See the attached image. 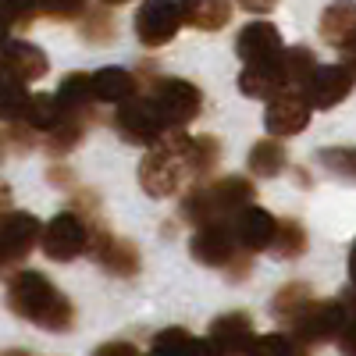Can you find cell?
<instances>
[{"mask_svg": "<svg viewBox=\"0 0 356 356\" xmlns=\"http://www.w3.org/2000/svg\"><path fill=\"white\" fill-rule=\"evenodd\" d=\"M8 307L15 317L36 324L43 332H68L75 324L72 300L40 271H18L8 282Z\"/></svg>", "mask_w": 356, "mask_h": 356, "instance_id": "obj_1", "label": "cell"}, {"mask_svg": "<svg viewBox=\"0 0 356 356\" xmlns=\"http://www.w3.org/2000/svg\"><path fill=\"white\" fill-rule=\"evenodd\" d=\"M257 189L250 178L243 175H225V178H214V182H200L193 186L186 196H182V218L186 225L193 228H203V225H214V221H232L239 211L253 203Z\"/></svg>", "mask_w": 356, "mask_h": 356, "instance_id": "obj_2", "label": "cell"}, {"mask_svg": "<svg viewBox=\"0 0 356 356\" xmlns=\"http://www.w3.org/2000/svg\"><path fill=\"white\" fill-rule=\"evenodd\" d=\"M189 146H193V136L186 129H171L150 154L143 157L139 164V186L146 196L154 200H168L182 189V182L189 178V168H186V157H189Z\"/></svg>", "mask_w": 356, "mask_h": 356, "instance_id": "obj_3", "label": "cell"}, {"mask_svg": "<svg viewBox=\"0 0 356 356\" xmlns=\"http://www.w3.org/2000/svg\"><path fill=\"white\" fill-rule=\"evenodd\" d=\"M114 129H118V136H122L125 143L146 146V150H154V146L171 132L150 97H132L125 104H118L114 107Z\"/></svg>", "mask_w": 356, "mask_h": 356, "instance_id": "obj_4", "label": "cell"}, {"mask_svg": "<svg viewBox=\"0 0 356 356\" xmlns=\"http://www.w3.org/2000/svg\"><path fill=\"white\" fill-rule=\"evenodd\" d=\"M89 239H93V228L89 221L79 214V211H61L54 214L43 228V239H40V250L43 257L57 260V264H68L82 253H89Z\"/></svg>", "mask_w": 356, "mask_h": 356, "instance_id": "obj_5", "label": "cell"}, {"mask_svg": "<svg viewBox=\"0 0 356 356\" xmlns=\"http://www.w3.org/2000/svg\"><path fill=\"white\" fill-rule=\"evenodd\" d=\"M150 100L157 104L168 129L193 125L200 118V111H203V93H200V86L189 82V79H154Z\"/></svg>", "mask_w": 356, "mask_h": 356, "instance_id": "obj_6", "label": "cell"}, {"mask_svg": "<svg viewBox=\"0 0 356 356\" xmlns=\"http://www.w3.org/2000/svg\"><path fill=\"white\" fill-rule=\"evenodd\" d=\"M346 321H349V310L342 307V300H314L300 317L292 321V339L300 346L339 342Z\"/></svg>", "mask_w": 356, "mask_h": 356, "instance_id": "obj_7", "label": "cell"}, {"mask_svg": "<svg viewBox=\"0 0 356 356\" xmlns=\"http://www.w3.org/2000/svg\"><path fill=\"white\" fill-rule=\"evenodd\" d=\"M182 0H143L136 18H132V29H136V40L143 47H168L178 29H182Z\"/></svg>", "mask_w": 356, "mask_h": 356, "instance_id": "obj_8", "label": "cell"}, {"mask_svg": "<svg viewBox=\"0 0 356 356\" xmlns=\"http://www.w3.org/2000/svg\"><path fill=\"white\" fill-rule=\"evenodd\" d=\"M43 239V228L36 221V214L29 211H11L0 218V271L22 264L29 253H33Z\"/></svg>", "mask_w": 356, "mask_h": 356, "instance_id": "obj_9", "label": "cell"}, {"mask_svg": "<svg viewBox=\"0 0 356 356\" xmlns=\"http://www.w3.org/2000/svg\"><path fill=\"white\" fill-rule=\"evenodd\" d=\"M310 114H314V107H310L303 89H285L275 100H267V111H264L267 136H275V139L300 136L310 125Z\"/></svg>", "mask_w": 356, "mask_h": 356, "instance_id": "obj_10", "label": "cell"}, {"mask_svg": "<svg viewBox=\"0 0 356 356\" xmlns=\"http://www.w3.org/2000/svg\"><path fill=\"white\" fill-rule=\"evenodd\" d=\"M189 253L196 264L203 267H232V260L239 257V243H235V232H232V221H214V225H203L193 232L189 239Z\"/></svg>", "mask_w": 356, "mask_h": 356, "instance_id": "obj_11", "label": "cell"}, {"mask_svg": "<svg viewBox=\"0 0 356 356\" xmlns=\"http://www.w3.org/2000/svg\"><path fill=\"white\" fill-rule=\"evenodd\" d=\"M89 253H93V260L104 267L107 275H114V278H136L139 267H143L139 250H136L129 239H118V235L107 232V228H93Z\"/></svg>", "mask_w": 356, "mask_h": 356, "instance_id": "obj_12", "label": "cell"}, {"mask_svg": "<svg viewBox=\"0 0 356 356\" xmlns=\"http://www.w3.org/2000/svg\"><path fill=\"white\" fill-rule=\"evenodd\" d=\"M232 232H235V243L246 253H260V250H271L275 243V232H278V218L264 207L250 203L246 211H239L232 218Z\"/></svg>", "mask_w": 356, "mask_h": 356, "instance_id": "obj_13", "label": "cell"}, {"mask_svg": "<svg viewBox=\"0 0 356 356\" xmlns=\"http://www.w3.org/2000/svg\"><path fill=\"white\" fill-rule=\"evenodd\" d=\"M207 339L218 346L221 356H250V346H253V339H257L253 317L243 314V310L221 314V317L211 321V332H207Z\"/></svg>", "mask_w": 356, "mask_h": 356, "instance_id": "obj_14", "label": "cell"}, {"mask_svg": "<svg viewBox=\"0 0 356 356\" xmlns=\"http://www.w3.org/2000/svg\"><path fill=\"white\" fill-rule=\"evenodd\" d=\"M353 82L356 79L346 72V65H321L314 72V79L307 82L303 93H307L314 111H332L353 93Z\"/></svg>", "mask_w": 356, "mask_h": 356, "instance_id": "obj_15", "label": "cell"}, {"mask_svg": "<svg viewBox=\"0 0 356 356\" xmlns=\"http://www.w3.org/2000/svg\"><path fill=\"white\" fill-rule=\"evenodd\" d=\"M57 104H61L65 118L68 122H93L97 118V86H93V75L86 72H72L61 79V86H57Z\"/></svg>", "mask_w": 356, "mask_h": 356, "instance_id": "obj_16", "label": "cell"}, {"mask_svg": "<svg viewBox=\"0 0 356 356\" xmlns=\"http://www.w3.org/2000/svg\"><path fill=\"white\" fill-rule=\"evenodd\" d=\"M0 72H4L8 79L15 82H36L50 72V61H47V54L36 47V43H29V40H11L4 50H0Z\"/></svg>", "mask_w": 356, "mask_h": 356, "instance_id": "obj_17", "label": "cell"}, {"mask_svg": "<svg viewBox=\"0 0 356 356\" xmlns=\"http://www.w3.org/2000/svg\"><path fill=\"white\" fill-rule=\"evenodd\" d=\"M289 47L282 43V33L271 22H250L243 25V33L235 36V54L243 57L246 65L253 61H278Z\"/></svg>", "mask_w": 356, "mask_h": 356, "instance_id": "obj_18", "label": "cell"}, {"mask_svg": "<svg viewBox=\"0 0 356 356\" xmlns=\"http://www.w3.org/2000/svg\"><path fill=\"white\" fill-rule=\"evenodd\" d=\"M285 89H289V82H285L282 57H278V61L243 65V72H239V93H246L253 100H275L278 93H285Z\"/></svg>", "mask_w": 356, "mask_h": 356, "instance_id": "obj_19", "label": "cell"}, {"mask_svg": "<svg viewBox=\"0 0 356 356\" xmlns=\"http://www.w3.org/2000/svg\"><path fill=\"white\" fill-rule=\"evenodd\" d=\"M321 40L339 50L356 43V0H335L321 11Z\"/></svg>", "mask_w": 356, "mask_h": 356, "instance_id": "obj_20", "label": "cell"}, {"mask_svg": "<svg viewBox=\"0 0 356 356\" xmlns=\"http://www.w3.org/2000/svg\"><path fill=\"white\" fill-rule=\"evenodd\" d=\"M182 22L200 33H221L232 22V0H182Z\"/></svg>", "mask_w": 356, "mask_h": 356, "instance_id": "obj_21", "label": "cell"}, {"mask_svg": "<svg viewBox=\"0 0 356 356\" xmlns=\"http://www.w3.org/2000/svg\"><path fill=\"white\" fill-rule=\"evenodd\" d=\"M93 86H97V100L100 104H125V100L136 97V86L139 82H136V75L129 68L111 65V68H100L93 75Z\"/></svg>", "mask_w": 356, "mask_h": 356, "instance_id": "obj_22", "label": "cell"}, {"mask_svg": "<svg viewBox=\"0 0 356 356\" xmlns=\"http://www.w3.org/2000/svg\"><path fill=\"white\" fill-rule=\"evenodd\" d=\"M289 164V154H285V143L275 139V136H267L260 143H253V150H250V171L257 178H278Z\"/></svg>", "mask_w": 356, "mask_h": 356, "instance_id": "obj_23", "label": "cell"}, {"mask_svg": "<svg viewBox=\"0 0 356 356\" xmlns=\"http://www.w3.org/2000/svg\"><path fill=\"white\" fill-rule=\"evenodd\" d=\"M221 161V143L214 136H193V146H189V157H186V168H189V178L200 186L203 178H211L214 168Z\"/></svg>", "mask_w": 356, "mask_h": 356, "instance_id": "obj_24", "label": "cell"}, {"mask_svg": "<svg viewBox=\"0 0 356 356\" xmlns=\"http://www.w3.org/2000/svg\"><path fill=\"white\" fill-rule=\"evenodd\" d=\"M61 122H65V111H61V104H57V93H33V104H29L25 125L33 129V132L50 136Z\"/></svg>", "mask_w": 356, "mask_h": 356, "instance_id": "obj_25", "label": "cell"}, {"mask_svg": "<svg viewBox=\"0 0 356 356\" xmlns=\"http://www.w3.org/2000/svg\"><path fill=\"white\" fill-rule=\"evenodd\" d=\"M29 104H33V93L25 89V82L8 79L4 86H0V122L4 125H25Z\"/></svg>", "mask_w": 356, "mask_h": 356, "instance_id": "obj_26", "label": "cell"}, {"mask_svg": "<svg viewBox=\"0 0 356 356\" xmlns=\"http://www.w3.org/2000/svg\"><path fill=\"white\" fill-rule=\"evenodd\" d=\"M282 68H285V82L289 89H307V82L314 79V72L321 68L310 47H289L282 54Z\"/></svg>", "mask_w": 356, "mask_h": 356, "instance_id": "obj_27", "label": "cell"}, {"mask_svg": "<svg viewBox=\"0 0 356 356\" xmlns=\"http://www.w3.org/2000/svg\"><path fill=\"white\" fill-rule=\"evenodd\" d=\"M271 253L278 260H296L307 253V228L292 218H278V232H275V243H271Z\"/></svg>", "mask_w": 356, "mask_h": 356, "instance_id": "obj_28", "label": "cell"}, {"mask_svg": "<svg viewBox=\"0 0 356 356\" xmlns=\"http://www.w3.org/2000/svg\"><path fill=\"white\" fill-rule=\"evenodd\" d=\"M314 303V296H310V285H303V282H289L285 289H278V296L271 300V310H275V317H282V321H296L307 307Z\"/></svg>", "mask_w": 356, "mask_h": 356, "instance_id": "obj_29", "label": "cell"}, {"mask_svg": "<svg viewBox=\"0 0 356 356\" xmlns=\"http://www.w3.org/2000/svg\"><path fill=\"white\" fill-rule=\"evenodd\" d=\"M82 136H86V122H65L57 125L50 136H43V146H47V154L50 157H68L75 146L82 143Z\"/></svg>", "mask_w": 356, "mask_h": 356, "instance_id": "obj_30", "label": "cell"}, {"mask_svg": "<svg viewBox=\"0 0 356 356\" xmlns=\"http://www.w3.org/2000/svg\"><path fill=\"white\" fill-rule=\"evenodd\" d=\"M317 161L335 178H346V182L356 186V146H328V150L317 154Z\"/></svg>", "mask_w": 356, "mask_h": 356, "instance_id": "obj_31", "label": "cell"}, {"mask_svg": "<svg viewBox=\"0 0 356 356\" xmlns=\"http://www.w3.org/2000/svg\"><path fill=\"white\" fill-rule=\"evenodd\" d=\"M193 339L196 335H189L186 328H164L157 339H154V356H189V349H193Z\"/></svg>", "mask_w": 356, "mask_h": 356, "instance_id": "obj_32", "label": "cell"}, {"mask_svg": "<svg viewBox=\"0 0 356 356\" xmlns=\"http://www.w3.org/2000/svg\"><path fill=\"white\" fill-rule=\"evenodd\" d=\"M0 15L15 29H29L40 18V0H0Z\"/></svg>", "mask_w": 356, "mask_h": 356, "instance_id": "obj_33", "label": "cell"}, {"mask_svg": "<svg viewBox=\"0 0 356 356\" xmlns=\"http://www.w3.org/2000/svg\"><path fill=\"white\" fill-rule=\"evenodd\" d=\"M250 356H296V339L285 332H271V335H257L250 346Z\"/></svg>", "mask_w": 356, "mask_h": 356, "instance_id": "obj_34", "label": "cell"}, {"mask_svg": "<svg viewBox=\"0 0 356 356\" xmlns=\"http://www.w3.org/2000/svg\"><path fill=\"white\" fill-rule=\"evenodd\" d=\"M40 15L54 22H79L86 15V0H40Z\"/></svg>", "mask_w": 356, "mask_h": 356, "instance_id": "obj_35", "label": "cell"}, {"mask_svg": "<svg viewBox=\"0 0 356 356\" xmlns=\"http://www.w3.org/2000/svg\"><path fill=\"white\" fill-rule=\"evenodd\" d=\"M82 36L89 43H107L114 36V18L107 11H89L86 22H82Z\"/></svg>", "mask_w": 356, "mask_h": 356, "instance_id": "obj_36", "label": "cell"}, {"mask_svg": "<svg viewBox=\"0 0 356 356\" xmlns=\"http://www.w3.org/2000/svg\"><path fill=\"white\" fill-rule=\"evenodd\" d=\"M339 353L342 356H356V314L346 321V328L339 335Z\"/></svg>", "mask_w": 356, "mask_h": 356, "instance_id": "obj_37", "label": "cell"}, {"mask_svg": "<svg viewBox=\"0 0 356 356\" xmlns=\"http://www.w3.org/2000/svg\"><path fill=\"white\" fill-rule=\"evenodd\" d=\"M93 356H139V349L132 342H104Z\"/></svg>", "mask_w": 356, "mask_h": 356, "instance_id": "obj_38", "label": "cell"}, {"mask_svg": "<svg viewBox=\"0 0 356 356\" xmlns=\"http://www.w3.org/2000/svg\"><path fill=\"white\" fill-rule=\"evenodd\" d=\"M243 11H250V15H267V11H275L278 8V0H235Z\"/></svg>", "mask_w": 356, "mask_h": 356, "instance_id": "obj_39", "label": "cell"}, {"mask_svg": "<svg viewBox=\"0 0 356 356\" xmlns=\"http://www.w3.org/2000/svg\"><path fill=\"white\" fill-rule=\"evenodd\" d=\"M342 65H346V72L356 79V43H349V47H342Z\"/></svg>", "mask_w": 356, "mask_h": 356, "instance_id": "obj_40", "label": "cell"}, {"mask_svg": "<svg viewBox=\"0 0 356 356\" xmlns=\"http://www.w3.org/2000/svg\"><path fill=\"white\" fill-rule=\"evenodd\" d=\"M342 307L349 310V317L356 314V282H353V285H349V289L342 292Z\"/></svg>", "mask_w": 356, "mask_h": 356, "instance_id": "obj_41", "label": "cell"}, {"mask_svg": "<svg viewBox=\"0 0 356 356\" xmlns=\"http://www.w3.org/2000/svg\"><path fill=\"white\" fill-rule=\"evenodd\" d=\"M11 211H15V207H11V189H8V186H0V218L11 214Z\"/></svg>", "mask_w": 356, "mask_h": 356, "instance_id": "obj_42", "label": "cell"}, {"mask_svg": "<svg viewBox=\"0 0 356 356\" xmlns=\"http://www.w3.org/2000/svg\"><path fill=\"white\" fill-rule=\"evenodd\" d=\"M11 43V25L4 22V15H0V50H4Z\"/></svg>", "mask_w": 356, "mask_h": 356, "instance_id": "obj_43", "label": "cell"}, {"mask_svg": "<svg viewBox=\"0 0 356 356\" xmlns=\"http://www.w3.org/2000/svg\"><path fill=\"white\" fill-rule=\"evenodd\" d=\"M349 278L356 282V243L349 246Z\"/></svg>", "mask_w": 356, "mask_h": 356, "instance_id": "obj_44", "label": "cell"}, {"mask_svg": "<svg viewBox=\"0 0 356 356\" xmlns=\"http://www.w3.org/2000/svg\"><path fill=\"white\" fill-rule=\"evenodd\" d=\"M104 8H122V4H129V0H100Z\"/></svg>", "mask_w": 356, "mask_h": 356, "instance_id": "obj_45", "label": "cell"}, {"mask_svg": "<svg viewBox=\"0 0 356 356\" xmlns=\"http://www.w3.org/2000/svg\"><path fill=\"white\" fill-rule=\"evenodd\" d=\"M4 82H8V75H4V72H0V86H4Z\"/></svg>", "mask_w": 356, "mask_h": 356, "instance_id": "obj_46", "label": "cell"}, {"mask_svg": "<svg viewBox=\"0 0 356 356\" xmlns=\"http://www.w3.org/2000/svg\"><path fill=\"white\" fill-rule=\"evenodd\" d=\"M8 356H25V353H8Z\"/></svg>", "mask_w": 356, "mask_h": 356, "instance_id": "obj_47", "label": "cell"}, {"mask_svg": "<svg viewBox=\"0 0 356 356\" xmlns=\"http://www.w3.org/2000/svg\"><path fill=\"white\" fill-rule=\"evenodd\" d=\"M146 356H154V353H146Z\"/></svg>", "mask_w": 356, "mask_h": 356, "instance_id": "obj_48", "label": "cell"}]
</instances>
